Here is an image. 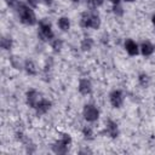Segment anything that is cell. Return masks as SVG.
Wrapping results in <instances>:
<instances>
[{"label":"cell","mask_w":155,"mask_h":155,"mask_svg":"<svg viewBox=\"0 0 155 155\" xmlns=\"http://www.w3.org/2000/svg\"><path fill=\"white\" fill-rule=\"evenodd\" d=\"M101 27V18L96 13H90V28L98 29Z\"/></svg>","instance_id":"7c38bea8"},{"label":"cell","mask_w":155,"mask_h":155,"mask_svg":"<svg viewBox=\"0 0 155 155\" xmlns=\"http://www.w3.org/2000/svg\"><path fill=\"white\" fill-rule=\"evenodd\" d=\"M125 48L130 56H136L138 53V45L131 39H127L125 41Z\"/></svg>","instance_id":"9c48e42d"},{"label":"cell","mask_w":155,"mask_h":155,"mask_svg":"<svg viewBox=\"0 0 155 155\" xmlns=\"http://www.w3.org/2000/svg\"><path fill=\"white\" fill-rule=\"evenodd\" d=\"M25 98H27V104L31 108H35L38 102L40 101V94L36 90H29L25 93Z\"/></svg>","instance_id":"5b68a950"},{"label":"cell","mask_w":155,"mask_h":155,"mask_svg":"<svg viewBox=\"0 0 155 155\" xmlns=\"http://www.w3.org/2000/svg\"><path fill=\"white\" fill-rule=\"evenodd\" d=\"M17 13H18L22 23H24L27 25H34L36 23V17H35L34 11L24 4H19L17 6Z\"/></svg>","instance_id":"6da1fadb"},{"label":"cell","mask_w":155,"mask_h":155,"mask_svg":"<svg viewBox=\"0 0 155 155\" xmlns=\"http://www.w3.org/2000/svg\"><path fill=\"white\" fill-rule=\"evenodd\" d=\"M109 99H110V103H111V105H113L114 108H120V107L122 105V103H124V94H122L121 91L114 90V91L110 93Z\"/></svg>","instance_id":"277c9868"},{"label":"cell","mask_w":155,"mask_h":155,"mask_svg":"<svg viewBox=\"0 0 155 155\" xmlns=\"http://www.w3.org/2000/svg\"><path fill=\"white\" fill-rule=\"evenodd\" d=\"M10 61H11V64H12L13 68L21 69V61H19V58L17 56H11L10 57Z\"/></svg>","instance_id":"ffe728a7"},{"label":"cell","mask_w":155,"mask_h":155,"mask_svg":"<svg viewBox=\"0 0 155 155\" xmlns=\"http://www.w3.org/2000/svg\"><path fill=\"white\" fill-rule=\"evenodd\" d=\"M125 1H127V2H133V1H136V0H125Z\"/></svg>","instance_id":"f546056e"},{"label":"cell","mask_w":155,"mask_h":155,"mask_svg":"<svg viewBox=\"0 0 155 155\" xmlns=\"http://www.w3.org/2000/svg\"><path fill=\"white\" fill-rule=\"evenodd\" d=\"M113 12H114L116 16H122V15H124V10H122V7H121L119 4H117V5H114Z\"/></svg>","instance_id":"7402d4cb"},{"label":"cell","mask_w":155,"mask_h":155,"mask_svg":"<svg viewBox=\"0 0 155 155\" xmlns=\"http://www.w3.org/2000/svg\"><path fill=\"white\" fill-rule=\"evenodd\" d=\"M82 134H84L85 139H92L93 138V132H92V128H90V127H84Z\"/></svg>","instance_id":"44dd1931"},{"label":"cell","mask_w":155,"mask_h":155,"mask_svg":"<svg viewBox=\"0 0 155 155\" xmlns=\"http://www.w3.org/2000/svg\"><path fill=\"white\" fill-rule=\"evenodd\" d=\"M103 2H104V0H92V5L94 7H98V6L103 5Z\"/></svg>","instance_id":"484cf974"},{"label":"cell","mask_w":155,"mask_h":155,"mask_svg":"<svg viewBox=\"0 0 155 155\" xmlns=\"http://www.w3.org/2000/svg\"><path fill=\"white\" fill-rule=\"evenodd\" d=\"M40 31H39V35L42 40H51L53 38V31H52V28H51V24L50 22L47 21H41L40 22Z\"/></svg>","instance_id":"3957f363"},{"label":"cell","mask_w":155,"mask_h":155,"mask_svg":"<svg viewBox=\"0 0 155 155\" xmlns=\"http://www.w3.org/2000/svg\"><path fill=\"white\" fill-rule=\"evenodd\" d=\"M107 133H108L111 138H116V137L119 136L117 124L114 122L113 120H108V121H107Z\"/></svg>","instance_id":"ba28073f"},{"label":"cell","mask_w":155,"mask_h":155,"mask_svg":"<svg viewBox=\"0 0 155 155\" xmlns=\"http://www.w3.org/2000/svg\"><path fill=\"white\" fill-rule=\"evenodd\" d=\"M58 27L63 31H68L69 28H70V21H69V18L68 17H61L58 19Z\"/></svg>","instance_id":"5bb4252c"},{"label":"cell","mask_w":155,"mask_h":155,"mask_svg":"<svg viewBox=\"0 0 155 155\" xmlns=\"http://www.w3.org/2000/svg\"><path fill=\"white\" fill-rule=\"evenodd\" d=\"M138 81H139V84L143 86V87H147L148 85H149V76L147 75V74H140L139 75V78H138Z\"/></svg>","instance_id":"ac0fdd59"},{"label":"cell","mask_w":155,"mask_h":155,"mask_svg":"<svg viewBox=\"0 0 155 155\" xmlns=\"http://www.w3.org/2000/svg\"><path fill=\"white\" fill-rule=\"evenodd\" d=\"M93 46V40L91 38H85L82 41H81V48L82 51H90Z\"/></svg>","instance_id":"9a60e30c"},{"label":"cell","mask_w":155,"mask_h":155,"mask_svg":"<svg viewBox=\"0 0 155 155\" xmlns=\"http://www.w3.org/2000/svg\"><path fill=\"white\" fill-rule=\"evenodd\" d=\"M1 47L4 50H11V47H12V39L2 36L1 38Z\"/></svg>","instance_id":"2e32d148"},{"label":"cell","mask_w":155,"mask_h":155,"mask_svg":"<svg viewBox=\"0 0 155 155\" xmlns=\"http://www.w3.org/2000/svg\"><path fill=\"white\" fill-rule=\"evenodd\" d=\"M154 45L149 41H144L140 46V51H142V54L143 56H150L153 52H154Z\"/></svg>","instance_id":"8fae6325"},{"label":"cell","mask_w":155,"mask_h":155,"mask_svg":"<svg viewBox=\"0 0 155 155\" xmlns=\"http://www.w3.org/2000/svg\"><path fill=\"white\" fill-rule=\"evenodd\" d=\"M24 69H25V71H27L29 75H35V74H36V65H35V63H34L33 61H30V59H27V61L24 62Z\"/></svg>","instance_id":"4fadbf2b"},{"label":"cell","mask_w":155,"mask_h":155,"mask_svg":"<svg viewBox=\"0 0 155 155\" xmlns=\"http://www.w3.org/2000/svg\"><path fill=\"white\" fill-rule=\"evenodd\" d=\"M71 1H74V2H76V1H79V0H71Z\"/></svg>","instance_id":"4dcf8cb0"},{"label":"cell","mask_w":155,"mask_h":155,"mask_svg":"<svg viewBox=\"0 0 155 155\" xmlns=\"http://www.w3.org/2000/svg\"><path fill=\"white\" fill-rule=\"evenodd\" d=\"M81 25L85 28H90V13H82L81 16Z\"/></svg>","instance_id":"d6986e66"},{"label":"cell","mask_w":155,"mask_h":155,"mask_svg":"<svg viewBox=\"0 0 155 155\" xmlns=\"http://www.w3.org/2000/svg\"><path fill=\"white\" fill-rule=\"evenodd\" d=\"M92 91V85L90 82V80L87 79H81L79 81V92L81 94H90Z\"/></svg>","instance_id":"52a82bcc"},{"label":"cell","mask_w":155,"mask_h":155,"mask_svg":"<svg viewBox=\"0 0 155 155\" xmlns=\"http://www.w3.org/2000/svg\"><path fill=\"white\" fill-rule=\"evenodd\" d=\"M50 108H51V102L47 101V99H40V101L38 102L36 107H35L38 115H42V114L47 113V111L50 110Z\"/></svg>","instance_id":"8992f818"},{"label":"cell","mask_w":155,"mask_h":155,"mask_svg":"<svg viewBox=\"0 0 155 155\" xmlns=\"http://www.w3.org/2000/svg\"><path fill=\"white\" fill-rule=\"evenodd\" d=\"M68 148H69V145L65 144L62 139L58 140V142H56V143L52 145V150H53V153H56V154H65V153L68 151Z\"/></svg>","instance_id":"30bf717a"},{"label":"cell","mask_w":155,"mask_h":155,"mask_svg":"<svg viewBox=\"0 0 155 155\" xmlns=\"http://www.w3.org/2000/svg\"><path fill=\"white\" fill-rule=\"evenodd\" d=\"M6 4L10 6V7H17L19 4H18V0H5Z\"/></svg>","instance_id":"603a6c76"},{"label":"cell","mask_w":155,"mask_h":155,"mask_svg":"<svg viewBox=\"0 0 155 155\" xmlns=\"http://www.w3.org/2000/svg\"><path fill=\"white\" fill-rule=\"evenodd\" d=\"M62 140H63L65 144L70 145V143H71V137H70L69 134H63V137H62Z\"/></svg>","instance_id":"cb8c5ba5"},{"label":"cell","mask_w":155,"mask_h":155,"mask_svg":"<svg viewBox=\"0 0 155 155\" xmlns=\"http://www.w3.org/2000/svg\"><path fill=\"white\" fill-rule=\"evenodd\" d=\"M41 1H44L46 5H51V2H52V0H41Z\"/></svg>","instance_id":"4316f807"},{"label":"cell","mask_w":155,"mask_h":155,"mask_svg":"<svg viewBox=\"0 0 155 155\" xmlns=\"http://www.w3.org/2000/svg\"><path fill=\"white\" fill-rule=\"evenodd\" d=\"M82 114H84V117L90 121V122H93V121H97L98 117H99V111L98 109L92 105V104H86L84 107V110H82Z\"/></svg>","instance_id":"7a4b0ae2"},{"label":"cell","mask_w":155,"mask_h":155,"mask_svg":"<svg viewBox=\"0 0 155 155\" xmlns=\"http://www.w3.org/2000/svg\"><path fill=\"white\" fill-rule=\"evenodd\" d=\"M151 22H153V24L155 25V13H154V15L151 16Z\"/></svg>","instance_id":"83f0119b"},{"label":"cell","mask_w":155,"mask_h":155,"mask_svg":"<svg viewBox=\"0 0 155 155\" xmlns=\"http://www.w3.org/2000/svg\"><path fill=\"white\" fill-rule=\"evenodd\" d=\"M111 2H113L114 5H117V4L120 2V0H111Z\"/></svg>","instance_id":"f1b7e54d"},{"label":"cell","mask_w":155,"mask_h":155,"mask_svg":"<svg viewBox=\"0 0 155 155\" xmlns=\"http://www.w3.org/2000/svg\"><path fill=\"white\" fill-rule=\"evenodd\" d=\"M62 46H63V41L61 39H56L52 41V48L54 52H59L62 50Z\"/></svg>","instance_id":"e0dca14e"},{"label":"cell","mask_w":155,"mask_h":155,"mask_svg":"<svg viewBox=\"0 0 155 155\" xmlns=\"http://www.w3.org/2000/svg\"><path fill=\"white\" fill-rule=\"evenodd\" d=\"M27 2L29 4V6H31V7H36L38 4H39V0H27Z\"/></svg>","instance_id":"d4e9b609"}]
</instances>
